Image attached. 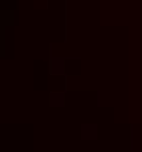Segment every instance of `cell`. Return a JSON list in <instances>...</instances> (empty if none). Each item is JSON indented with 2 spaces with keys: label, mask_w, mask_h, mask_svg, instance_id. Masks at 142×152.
<instances>
[{
  "label": "cell",
  "mask_w": 142,
  "mask_h": 152,
  "mask_svg": "<svg viewBox=\"0 0 142 152\" xmlns=\"http://www.w3.org/2000/svg\"><path fill=\"white\" fill-rule=\"evenodd\" d=\"M47 104H49V107H65L67 95H65V91H49L47 94Z\"/></svg>",
  "instance_id": "obj_1"
},
{
  "label": "cell",
  "mask_w": 142,
  "mask_h": 152,
  "mask_svg": "<svg viewBox=\"0 0 142 152\" xmlns=\"http://www.w3.org/2000/svg\"><path fill=\"white\" fill-rule=\"evenodd\" d=\"M81 140H97V136H100V128H97V124H81Z\"/></svg>",
  "instance_id": "obj_2"
},
{
  "label": "cell",
  "mask_w": 142,
  "mask_h": 152,
  "mask_svg": "<svg viewBox=\"0 0 142 152\" xmlns=\"http://www.w3.org/2000/svg\"><path fill=\"white\" fill-rule=\"evenodd\" d=\"M47 65H49V75H65V71H67L65 59H49Z\"/></svg>",
  "instance_id": "obj_3"
},
{
  "label": "cell",
  "mask_w": 142,
  "mask_h": 152,
  "mask_svg": "<svg viewBox=\"0 0 142 152\" xmlns=\"http://www.w3.org/2000/svg\"><path fill=\"white\" fill-rule=\"evenodd\" d=\"M16 24V12L14 10H0V28H8Z\"/></svg>",
  "instance_id": "obj_4"
},
{
  "label": "cell",
  "mask_w": 142,
  "mask_h": 152,
  "mask_svg": "<svg viewBox=\"0 0 142 152\" xmlns=\"http://www.w3.org/2000/svg\"><path fill=\"white\" fill-rule=\"evenodd\" d=\"M0 57H8V28H0Z\"/></svg>",
  "instance_id": "obj_5"
},
{
  "label": "cell",
  "mask_w": 142,
  "mask_h": 152,
  "mask_svg": "<svg viewBox=\"0 0 142 152\" xmlns=\"http://www.w3.org/2000/svg\"><path fill=\"white\" fill-rule=\"evenodd\" d=\"M35 89H41V61H35Z\"/></svg>",
  "instance_id": "obj_6"
},
{
  "label": "cell",
  "mask_w": 142,
  "mask_h": 152,
  "mask_svg": "<svg viewBox=\"0 0 142 152\" xmlns=\"http://www.w3.org/2000/svg\"><path fill=\"white\" fill-rule=\"evenodd\" d=\"M6 2H8V0H2V10H6Z\"/></svg>",
  "instance_id": "obj_7"
}]
</instances>
